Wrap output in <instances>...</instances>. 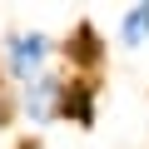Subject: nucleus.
<instances>
[{"label": "nucleus", "instance_id": "f257e3e1", "mask_svg": "<svg viewBox=\"0 0 149 149\" xmlns=\"http://www.w3.org/2000/svg\"><path fill=\"white\" fill-rule=\"evenodd\" d=\"M50 55H55V40L45 30H10L5 35V65H0V74L30 85L40 74H50Z\"/></svg>", "mask_w": 149, "mask_h": 149}, {"label": "nucleus", "instance_id": "f03ea898", "mask_svg": "<svg viewBox=\"0 0 149 149\" xmlns=\"http://www.w3.org/2000/svg\"><path fill=\"white\" fill-rule=\"evenodd\" d=\"M65 74H40V80H30L25 90H20V114L30 119V124H55V119H65Z\"/></svg>", "mask_w": 149, "mask_h": 149}, {"label": "nucleus", "instance_id": "7ed1b4c3", "mask_svg": "<svg viewBox=\"0 0 149 149\" xmlns=\"http://www.w3.org/2000/svg\"><path fill=\"white\" fill-rule=\"evenodd\" d=\"M144 40H149V5H129L119 15V45L124 50H139Z\"/></svg>", "mask_w": 149, "mask_h": 149}, {"label": "nucleus", "instance_id": "20e7f679", "mask_svg": "<svg viewBox=\"0 0 149 149\" xmlns=\"http://www.w3.org/2000/svg\"><path fill=\"white\" fill-rule=\"evenodd\" d=\"M10 114H15V104H10V85H5V74H0V129L10 124Z\"/></svg>", "mask_w": 149, "mask_h": 149}]
</instances>
